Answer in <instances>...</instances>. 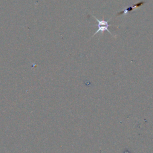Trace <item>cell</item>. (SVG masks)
<instances>
[{
    "instance_id": "2",
    "label": "cell",
    "mask_w": 153,
    "mask_h": 153,
    "mask_svg": "<svg viewBox=\"0 0 153 153\" xmlns=\"http://www.w3.org/2000/svg\"><path fill=\"white\" fill-rule=\"evenodd\" d=\"M145 3V2H139V3H138V4H136V5H134L133 7H127V8H124V10L122 11H121L120 13H119V14H123L124 15H125V14H126L129 11H131L134 8H135L136 7H137V6H140V5H143V4Z\"/></svg>"
},
{
    "instance_id": "1",
    "label": "cell",
    "mask_w": 153,
    "mask_h": 153,
    "mask_svg": "<svg viewBox=\"0 0 153 153\" xmlns=\"http://www.w3.org/2000/svg\"><path fill=\"white\" fill-rule=\"evenodd\" d=\"M93 16L95 18L96 20L97 21V23H98L97 25H96V26L98 27V29H97V30H96V32L94 33V35H93V36H94L95 35H96V34H97L98 32H103L105 31V30H106V31H108L111 35H112V36H114V35H112V33H111V32L109 31V30L108 29V27L111 26V25L108 23V21L105 20L103 19V20H100L97 19L95 16Z\"/></svg>"
}]
</instances>
